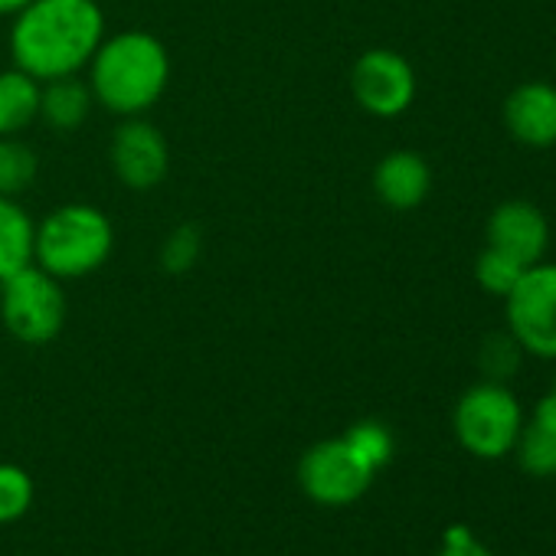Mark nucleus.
Listing matches in <instances>:
<instances>
[{"label":"nucleus","instance_id":"10","mask_svg":"<svg viewBox=\"0 0 556 556\" xmlns=\"http://www.w3.org/2000/svg\"><path fill=\"white\" fill-rule=\"evenodd\" d=\"M546 239H549L546 219L533 203L507 200L488 219V245L507 252L510 258H517L527 268L540 262Z\"/></svg>","mask_w":556,"mask_h":556},{"label":"nucleus","instance_id":"21","mask_svg":"<svg viewBox=\"0 0 556 556\" xmlns=\"http://www.w3.org/2000/svg\"><path fill=\"white\" fill-rule=\"evenodd\" d=\"M344 439L354 445V452L370 465V468H383V465H390V458H393V448H396V442H393V432L383 426V422H377V419H361V422H354L348 432H344Z\"/></svg>","mask_w":556,"mask_h":556},{"label":"nucleus","instance_id":"18","mask_svg":"<svg viewBox=\"0 0 556 556\" xmlns=\"http://www.w3.org/2000/svg\"><path fill=\"white\" fill-rule=\"evenodd\" d=\"M37 484L27 468L14 462H0V527L17 523L30 514Z\"/></svg>","mask_w":556,"mask_h":556},{"label":"nucleus","instance_id":"16","mask_svg":"<svg viewBox=\"0 0 556 556\" xmlns=\"http://www.w3.org/2000/svg\"><path fill=\"white\" fill-rule=\"evenodd\" d=\"M37 174H40V157L27 141H21L17 135L0 138V197L17 200L37 184Z\"/></svg>","mask_w":556,"mask_h":556},{"label":"nucleus","instance_id":"25","mask_svg":"<svg viewBox=\"0 0 556 556\" xmlns=\"http://www.w3.org/2000/svg\"><path fill=\"white\" fill-rule=\"evenodd\" d=\"M30 0H0V17H17Z\"/></svg>","mask_w":556,"mask_h":556},{"label":"nucleus","instance_id":"6","mask_svg":"<svg viewBox=\"0 0 556 556\" xmlns=\"http://www.w3.org/2000/svg\"><path fill=\"white\" fill-rule=\"evenodd\" d=\"M374 478L377 468H370L344 435L315 442L299 462L302 491L325 507H344L361 501L370 491Z\"/></svg>","mask_w":556,"mask_h":556},{"label":"nucleus","instance_id":"23","mask_svg":"<svg viewBox=\"0 0 556 556\" xmlns=\"http://www.w3.org/2000/svg\"><path fill=\"white\" fill-rule=\"evenodd\" d=\"M435 556H491V549L468 527H448Z\"/></svg>","mask_w":556,"mask_h":556},{"label":"nucleus","instance_id":"9","mask_svg":"<svg viewBox=\"0 0 556 556\" xmlns=\"http://www.w3.org/2000/svg\"><path fill=\"white\" fill-rule=\"evenodd\" d=\"M351 92L374 118H396L416 99V73L396 50H367L351 70Z\"/></svg>","mask_w":556,"mask_h":556},{"label":"nucleus","instance_id":"3","mask_svg":"<svg viewBox=\"0 0 556 556\" xmlns=\"http://www.w3.org/2000/svg\"><path fill=\"white\" fill-rule=\"evenodd\" d=\"M115 249L112 219L92 203H63L50 210L34 232V265L60 282L96 275Z\"/></svg>","mask_w":556,"mask_h":556},{"label":"nucleus","instance_id":"4","mask_svg":"<svg viewBox=\"0 0 556 556\" xmlns=\"http://www.w3.org/2000/svg\"><path fill=\"white\" fill-rule=\"evenodd\" d=\"M66 315L70 305L63 282L34 262L0 282V321L14 341L27 348L53 344L66 328Z\"/></svg>","mask_w":556,"mask_h":556},{"label":"nucleus","instance_id":"8","mask_svg":"<svg viewBox=\"0 0 556 556\" xmlns=\"http://www.w3.org/2000/svg\"><path fill=\"white\" fill-rule=\"evenodd\" d=\"M109 161L122 187L135 193H148L161 187L170 174V144L164 131L151 125L144 115L122 118L109 144Z\"/></svg>","mask_w":556,"mask_h":556},{"label":"nucleus","instance_id":"2","mask_svg":"<svg viewBox=\"0 0 556 556\" xmlns=\"http://www.w3.org/2000/svg\"><path fill=\"white\" fill-rule=\"evenodd\" d=\"M86 70L96 105L118 118L151 112L170 86V53L148 30L105 34Z\"/></svg>","mask_w":556,"mask_h":556},{"label":"nucleus","instance_id":"17","mask_svg":"<svg viewBox=\"0 0 556 556\" xmlns=\"http://www.w3.org/2000/svg\"><path fill=\"white\" fill-rule=\"evenodd\" d=\"M517 458L520 468L533 478H553L556 475V429H546L540 422H523L517 435Z\"/></svg>","mask_w":556,"mask_h":556},{"label":"nucleus","instance_id":"15","mask_svg":"<svg viewBox=\"0 0 556 556\" xmlns=\"http://www.w3.org/2000/svg\"><path fill=\"white\" fill-rule=\"evenodd\" d=\"M37 223L21 206V200L0 197V282L34 262Z\"/></svg>","mask_w":556,"mask_h":556},{"label":"nucleus","instance_id":"11","mask_svg":"<svg viewBox=\"0 0 556 556\" xmlns=\"http://www.w3.org/2000/svg\"><path fill=\"white\" fill-rule=\"evenodd\" d=\"M504 125L517 141L530 148L556 144V86L523 83L514 89L504 102Z\"/></svg>","mask_w":556,"mask_h":556},{"label":"nucleus","instance_id":"26","mask_svg":"<svg viewBox=\"0 0 556 556\" xmlns=\"http://www.w3.org/2000/svg\"><path fill=\"white\" fill-rule=\"evenodd\" d=\"M553 390H556V387H553Z\"/></svg>","mask_w":556,"mask_h":556},{"label":"nucleus","instance_id":"22","mask_svg":"<svg viewBox=\"0 0 556 556\" xmlns=\"http://www.w3.org/2000/svg\"><path fill=\"white\" fill-rule=\"evenodd\" d=\"M517 341L514 338H491L484 341V354H481V364H484V374H491L494 380L507 377L517 370Z\"/></svg>","mask_w":556,"mask_h":556},{"label":"nucleus","instance_id":"20","mask_svg":"<svg viewBox=\"0 0 556 556\" xmlns=\"http://www.w3.org/2000/svg\"><path fill=\"white\" fill-rule=\"evenodd\" d=\"M200 255H203V232H200L193 223L174 226V229L164 236L161 252H157L161 268H164L167 275H187L190 268H197Z\"/></svg>","mask_w":556,"mask_h":556},{"label":"nucleus","instance_id":"24","mask_svg":"<svg viewBox=\"0 0 556 556\" xmlns=\"http://www.w3.org/2000/svg\"><path fill=\"white\" fill-rule=\"evenodd\" d=\"M533 422H540V426H546V429H556V390H553V393H546V396L536 403V409H533Z\"/></svg>","mask_w":556,"mask_h":556},{"label":"nucleus","instance_id":"1","mask_svg":"<svg viewBox=\"0 0 556 556\" xmlns=\"http://www.w3.org/2000/svg\"><path fill=\"white\" fill-rule=\"evenodd\" d=\"M105 40V14L99 0H30L14 17V66L40 83L79 76Z\"/></svg>","mask_w":556,"mask_h":556},{"label":"nucleus","instance_id":"13","mask_svg":"<svg viewBox=\"0 0 556 556\" xmlns=\"http://www.w3.org/2000/svg\"><path fill=\"white\" fill-rule=\"evenodd\" d=\"M92 105H96L92 89L79 76H63L40 86V122L53 131L83 128Z\"/></svg>","mask_w":556,"mask_h":556},{"label":"nucleus","instance_id":"5","mask_svg":"<svg viewBox=\"0 0 556 556\" xmlns=\"http://www.w3.org/2000/svg\"><path fill=\"white\" fill-rule=\"evenodd\" d=\"M452 429L468 455L494 462L514 452L517 435L523 429V413L507 387L488 380L462 393L452 413Z\"/></svg>","mask_w":556,"mask_h":556},{"label":"nucleus","instance_id":"7","mask_svg":"<svg viewBox=\"0 0 556 556\" xmlns=\"http://www.w3.org/2000/svg\"><path fill=\"white\" fill-rule=\"evenodd\" d=\"M507 302L510 338L546 361H556V265H530Z\"/></svg>","mask_w":556,"mask_h":556},{"label":"nucleus","instance_id":"19","mask_svg":"<svg viewBox=\"0 0 556 556\" xmlns=\"http://www.w3.org/2000/svg\"><path fill=\"white\" fill-rule=\"evenodd\" d=\"M523 271H527V265H520L517 258H510L507 252H501V249H494V245H488V249L478 255V262H475V278H478V286H481L484 292L497 295V299H507V295L514 292V286L523 278Z\"/></svg>","mask_w":556,"mask_h":556},{"label":"nucleus","instance_id":"14","mask_svg":"<svg viewBox=\"0 0 556 556\" xmlns=\"http://www.w3.org/2000/svg\"><path fill=\"white\" fill-rule=\"evenodd\" d=\"M40 79L24 70H0V138H14L40 122Z\"/></svg>","mask_w":556,"mask_h":556},{"label":"nucleus","instance_id":"12","mask_svg":"<svg viewBox=\"0 0 556 556\" xmlns=\"http://www.w3.org/2000/svg\"><path fill=\"white\" fill-rule=\"evenodd\" d=\"M432 187V170L416 151H390L374 167V193L390 210H416Z\"/></svg>","mask_w":556,"mask_h":556}]
</instances>
